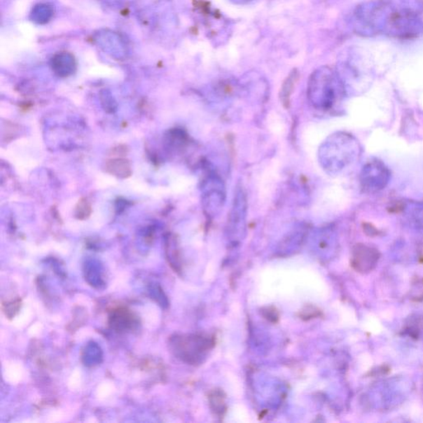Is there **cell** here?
Masks as SVG:
<instances>
[{
    "label": "cell",
    "mask_w": 423,
    "mask_h": 423,
    "mask_svg": "<svg viewBox=\"0 0 423 423\" xmlns=\"http://www.w3.org/2000/svg\"><path fill=\"white\" fill-rule=\"evenodd\" d=\"M361 153L362 146L355 136L346 132H337L323 141L317 158L326 173L338 176L352 167Z\"/></svg>",
    "instance_id": "obj_1"
},
{
    "label": "cell",
    "mask_w": 423,
    "mask_h": 423,
    "mask_svg": "<svg viewBox=\"0 0 423 423\" xmlns=\"http://www.w3.org/2000/svg\"><path fill=\"white\" fill-rule=\"evenodd\" d=\"M344 85L329 69H320L312 74L307 85V98L312 107L320 111H332L344 97Z\"/></svg>",
    "instance_id": "obj_2"
},
{
    "label": "cell",
    "mask_w": 423,
    "mask_h": 423,
    "mask_svg": "<svg viewBox=\"0 0 423 423\" xmlns=\"http://www.w3.org/2000/svg\"><path fill=\"white\" fill-rule=\"evenodd\" d=\"M226 202V188L218 174L209 172L202 183V205L207 218L214 219L223 211Z\"/></svg>",
    "instance_id": "obj_3"
},
{
    "label": "cell",
    "mask_w": 423,
    "mask_h": 423,
    "mask_svg": "<svg viewBox=\"0 0 423 423\" xmlns=\"http://www.w3.org/2000/svg\"><path fill=\"white\" fill-rule=\"evenodd\" d=\"M391 172L383 162L370 159L363 165L360 173V185L366 194H376L388 186Z\"/></svg>",
    "instance_id": "obj_4"
},
{
    "label": "cell",
    "mask_w": 423,
    "mask_h": 423,
    "mask_svg": "<svg viewBox=\"0 0 423 423\" xmlns=\"http://www.w3.org/2000/svg\"><path fill=\"white\" fill-rule=\"evenodd\" d=\"M247 214L248 202L246 191L242 185H238L228 216L227 231L230 237L239 238L244 235Z\"/></svg>",
    "instance_id": "obj_5"
},
{
    "label": "cell",
    "mask_w": 423,
    "mask_h": 423,
    "mask_svg": "<svg viewBox=\"0 0 423 423\" xmlns=\"http://www.w3.org/2000/svg\"><path fill=\"white\" fill-rule=\"evenodd\" d=\"M397 211L413 228L423 230V204L420 202H403L397 206Z\"/></svg>",
    "instance_id": "obj_6"
},
{
    "label": "cell",
    "mask_w": 423,
    "mask_h": 423,
    "mask_svg": "<svg viewBox=\"0 0 423 423\" xmlns=\"http://www.w3.org/2000/svg\"><path fill=\"white\" fill-rule=\"evenodd\" d=\"M106 172L118 178L125 179L132 174L131 164L127 159L109 160L105 165Z\"/></svg>",
    "instance_id": "obj_7"
},
{
    "label": "cell",
    "mask_w": 423,
    "mask_h": 423,
    "mask_svg": "<svg viewBox=\"0 0 423 423\" xmlns=\"http://www.w3.org/2000/svg\"><path fill=\"white\" fill-rule=\"evenodd\" d=\"M298 72L293 71L287 77V79L284 81V84L280 90V100L285 108H288L289 102H291V97L293 93V90L296 83L298 80Z\"/></svg>",
    "instance_id": "obj_8"
},
{
    "label": "cell",
    "mask_w": 423,
    "mask_h": 423,
    "mask_svg": "<svg viewBox=\"0 0 423 423\" xmlns=\"http://www.w3.org/2000/svg\"><path fill=\"white\" fill-rule=\"evenodd\" d=\"M92 213V207L88 200L83 197L76 207L75 216L80 220H85L90 217Z\"/></svg>",
    "instance_id": "obj_9"
}]
</instances>
